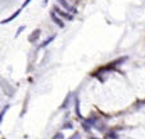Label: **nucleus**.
I'll return each mask as SVG.
<instances>
[{"label": "nucleus", "mask_w": 145, "mask_h": 139, "mask_svg": "<svg viewBox=\"0 0 145 139\" xmlns=\"http://www.w3.org/2000/svg\"><path fill=\"white\" fill-rule=\"evenodd\" d=\"M30 1H31V0H26L25 3H23V5H22V7H26V5H27V4H28V3H30Z\"/></svg>", "instance_id": "1a4fd4ad"}, {"label": "nucleus", "mask_w": 145, "mask_h": 139, "mask_svg": "<svg viewBox=\"0 0 145 139\" xmlns=\"http://www.w3.org/2000/svg\"><path fill=\"white\" fill-rule=\"evenodd\" d=\"M48 3V0H44V4H46Z\"/></svg>", "instance_id": "9d476101"}, {"label": "nucleus", "mask_w": 145, "mask_h": 139, "mask_svg": "<svg viewBox=\"0 0 145 139\" xmlns=\"http://www.w3.org/2000/svg\"><path fill=\"white\" fill-rule=\"evenodd\" d=\"M63 138H64L63 134H62V133H58V134H55L54 138H53V139H63Z\"/></svg>", "instance_id": "0eeeda50"}, {"label": "nucleus", "mask_w": 145, "mask_h": 139, "mask_svg": "<svg viewBox=\"0 0 145 139\" xmlns=\"http://www.w3.org/2000/svg\"><path fill=\"white\" fill-rule=\"evenodd\" d=\"M50 16H52L53 21H54L60 28L64 27V23H63V21H62V18H60L59 16H57V13H55V12H50Z\"/></svg>", "instance_id": "7ed1b4c3"}, {"label": "nucleus", "mask_w": 145, "mask_h": 139, "mask_svg": "<svg viewBox=\"0 0 145 139\" xmlns=\"http://www.w3.org/2000/svg\"><path fill=\"white\" fill-rule=\"evenodd\" d=\"M54 39H55V35H53V36H52V38L46 39V41H44V43L41 44V48H44V46H46V45H48V44H50V43H52V41H53V40H54Z\"/></svg>", "instance_id": "423d86ee"}, {"label": "nucleus", "mask_w": 145, "mask_h": 139, "mask_svg": "<svg viewBox=\"0 0 145 139\" xmlns=\"http://www.w3.org/2000/svg\"><path fill=\"white\" fill-rule=\"evenodd\" d=\"M91 139H95V138H91Z\"/></svg>", "instance_id": "9b49d317"}, {"label": "nucleus", "mask_w": 145, "mask_h": 139, "mask_svg": "<svg viewBox=\"0 0 145 139\" xmlns=\"http://www.w3.org/2000/svg\"><path fill=\"white\" fill-rule=\"evenodd\" d=\"M54 12H55V13H57L59 17H62V18L67 19V21H73V16H72V14L66 13V12H63V11H60L58 7H54Z\"/></svg>", "instance_id": "f257e3e1"}, {"label": "nucleus", "mask_w": 145, "mask_h": 139, "mask_svg": "<svg viewBox=\"0 0 145 139\" xmlns=\"http://www.w3.org/2000/svg\"><path fill=\"white\" fill-rule=\"evenodd\" d=\"M39 36H40V30H35L30 36H28V40H30L31 43H33V41H35V39L39 38Z\"/></svg>", "instance_id": "39448f33"}, {"label": "nucleus", "mask_w": 145, "mask_h": 139, "mask_svg": "<svg viewBox=\"0 0 145 139\" xmlns=\"http://www.w3.org/2000/svg\"><path fill=\"white\" fill-rule=\"evenodd\" d=\"M58 4L63 7V8L66 9L67 12H73V13H77V9L73 8V7H71V5H69V4L66 1V0H58Z\"/></svg>", "instance_id": "f03ea898"}, {"label": "nucleus", "mask_w": 145, "mask_h": 139, "mask_svg": "<svg viewBox=\"0 0 145 139\" xmlns=\"http://www.w3.org/2000/svg\"><path fill=\"white\" fill-rule=\"evenodd\" d=\"M21 12H22V9H18V11H16L10 17H8L7 19H3V21H1V23H3V25H5V23H8V22H12L14 18H16V17H18L19 14H21Z\"/></svg>", "instance_id": "20e7f679"}, {"label": "nucleus", "mask_w": 145, "mask_h": 139, "mask_svg": "<svg viewBox=\"0 0 145 139\" xmlns=\"http://www.w3.org/2000/svg\"><path fill=\"white\" fill-rule=\"evenodd\" d=\"M23 30H25V26H21V27L18 28V31H17V34H16V38H17V36H18V35H19V34H21V32H22Z\"/></svg>", "instance_id": "6e6552de"}]
</instances>
